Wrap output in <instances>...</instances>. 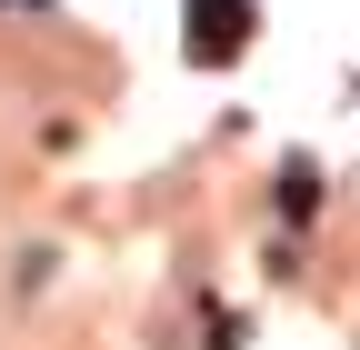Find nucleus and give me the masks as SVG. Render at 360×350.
Here are the masks:
<instances>
[{
    "label": "nucleus",
    "instance_id": "nucleus-1",
    "mask_svg": "<svg viewBox=\"0 0 360 350\" xmlns=\"http://www.w3.org/2000/svg\"><path fill=\"white\" fill-rule=\"evenodd\" d=\"M250 30H260L250 0H191V60H240Z\"/></svg>",
    "mask_w": 360,
    "mask_h": 350
}]
</instances>
